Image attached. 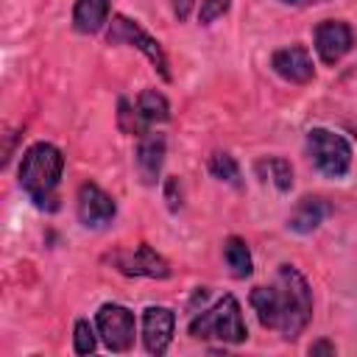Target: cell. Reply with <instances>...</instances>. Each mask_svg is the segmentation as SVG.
Returning <instances> with one entry per match:
<instances>
[{
	"label": "cell",
	"mask_w": 357,
	"mask_h": 357,
	"mask_svg": "<svg viewBox=\"0 0 357 357\" xmlns=\"http://www.w3.org/2000/svg\"><path fill=\"white\" fill-rule=\"evenodd\" d=\"M165 151H167V142H165V134H156V131H145L137 142V153H134V165H137V176L145 187H153L159 181V173H162V162H165Z\"/></svg>",
	"instance_id": "obj_12"
},
{
	"label": "cell",
	"mask_w": 357,
	"mask_h": 357,
	"mask_svg": "<svg viewBox=\"0 0 357 357\" xmlns=\"http://www.w3.org/2000/svg\"><path fill=\"white\" fill-rule=\"evenodd\" d=\"M165 201H167V209L170 212H178L181 209V184L176 176H167L165 178Z\"/></svg>",
	"instance_id": "obj_22"
},
{
	"label": "cell",
	"mask_w": 357,
	"mask_h": 357,
	"mask_svg": "<svg viewBox=\"0 0 357 357\" xmlns=\"http://www.w3.org/2000/svg\"><path fill=\"white\" fill-rule=\"evenodd\" d=\"M326 215H329V204H326L324 198H318V195H304V198L293 206V212H290V218H287V229H293V231H298V234H310V231H315V229L324 223Z\"/></svg>",
	"instance_id": "obj_13"
},
{
	"label": "cell",
	"mask_w": 357,
	"mask_h": 357,
	"mask_svg": "<svg viewBox=\"0 0 357 357\" xmlns=\"http://www.w3.org/2000/svg\"><path fill=\"white\" fill-rule=\"evenodd\" d=\"M170 3H173V14H176L178 22H184V20L190 17L192 6H195V0H170Z\"/></svg>",
	"instance_id": "obj_23"
},
{
	"label": "cell",
	"mask_w": 357,
	"mask_h": 357,
	"mask_svg": "<svg viewBox=\"0 0 357 357\" xmlns=\"http://www.w3.org/2000/svg\"><path fill=\"white\" fill-rule=\"evenodd\" d=\"M209 173H212V178H218V181H226V184H231V187H240L243 181H240V165H237V159L231 156V153H226V151H215L212 156H209Z\"/></svg>",
	"instance_id": "obj_18"
},
{
	"label": "cell",
	"mask_w": 357,
	"mask_h": 357,
	"mask_svg": "<svg viewBox=\"0 0 357 357\" xmlns=\"http://www.w3.org/2000/svg\"><path fill=\"white\" fill-rule=\"evenodd\" d=\"M248 301L259 324L279 332L284 340H296L312 318V290L293 265H279L273 284H257Z\"/></svg>",
	"instance_id": "obj_1"
},
{
	"label": "cell",
	"mask_w": 357,
	"mask_h": 357,
	"mask_svg": "<svg viewBox=\"0 0 357 357\" xmlns=\"http://www.w3.org/2000/svg\"><path fill=\"white\" fill-rule=\"evenodd\" d=\"M337 349H335V343H329V340H315L312 346H310V354H335Z\"/></svg>",
	"instance_id": "obj_24"
},
{
	"label": "cell",
	"mask_w": 357,
	"mask_h": 357,
	"mask_svg": "<svg viewBox=\"0 0 357 357\" xmlns=\"http://www.w3.org/2000/svg\"><path fill=\"white\" fill-rule=\"evenodd\" d=\"M137 112L148 126L170 120V103L159 89H142L139 98H137Z\"/></svg>",
	"instance_id": "obj_17"
},
{
	"label": "cell",
	"mask_w": 357,
	"mask_h": 357,
	"mask_svg": "<svg viewBox=\"0 0 357 357\" xmlns=\"http://www.w3.org/2000/svg\"><path fill=\"white\" fill-rule=\"evenodd\" d=\"M173 329H176V315L167 307H145L142 312V343L145 351L153 357H162L170 343H173Z\"/></svg>",
	"instance_id": "obj_10"
},
{
	"label": "cell",
	"mask_w": 357,
	"mask_h": 357,
	"mask_svg": "<svg viewBox=\"0 0 357 357\" xmlns=\"http://www.w3.org/2000/svg\"><path fill=\"white\" fill-rule=\"evenodd\" d=\"M106 42H109V45H128V47H137V50L151 61V67L162 75V81H173V73H170V61H167L165 47H162L159 39H153L137 20H131V17H126V14H114L112 22H109V31H106Z\"/></svg>",
	"instance_id": "obj_4"
},
{
	"label": "cell",
	"mask_w": 357,
	"mask_h": 357,
	"mask_svg": "<svg viewBox=\"0 0 357 357\" xmlns=\"http://www.w3.org/2000/svg\"><path fill=\"white\" fill-rule=\"evenodd\" d=\"M287 6H315V3H329V0H282Z\"/></svg>",
	"instance_id": "obj_25"
},
{
	"label": "cell",
	"mask_w": 357,
	"mask_h": 357,
	"mask_svg": "<svg viewBox=\"0 0 357 357\" xmlns=\"http://www.w3.org/2000/svg\"><path fill=\"white\" fill-rule=\"evenodd\" d=\"M75 212H78V220L86 226V229H103L106 223L114 220L117 215V204L114 198L100 190L95 181H84L78 187V195H75Z\"/></svg>",
	"instance_id": "obj_8"
},
{
	"label": "cell",
	"mask_w": 357,
	"mask_h": 357,
	"mask_svg": "<svg viewBox=\"0 0 357 357\" xmlns=\"http://www.w3.org/2000/svg\"><path fill=\"white\" fill-rule=\"evenodd\" d=\"M223 262H226V268H229V273L234 279H245L254 271V259H251L248 243L243 237H237V234L223 240Z\"/></svg>",
	"instance_id": "obj_15"
},
{
	"label": "cell",
	"mask_w": 357,
	"mask_h": 357,
	"mask_svg": "<svg viewBox=\"0 0 357 357\" xmlns=\"http://www.w3.org/2000/svg\"><path fill=\"white\" fill-rule=\"evenodd\" d=\"M254 170L262 178H268L279 192H287L293 187V165L284 156H265L254 165Z\"/></svg>",
	"instance_id": "obj_16"
},
{
	"label": "cell",
	"mask_w": 357,
	"mask_h": 357,
	"mask_svg": "<svg viewBox=\"0 0 357 357\" xmlns=\"http://www.w3.org/2000/svg\"><path fill=\"white\" fill-rule=\"evenodd\" d=\"M190 337H195V340H220V343H245L248 340V326L243 321L240 301L231 293H226L209 310H201L190 321Z\"/></svg>",
	"instance_id": "obj_3"
},
{
	"label": "cell",
	"mask_w": 357,
	"mask_h": 357,
	"mask_svg": "<svg viewBox=\"0 0 357 357\" xmlns=\"http://www.w3.org/2000/svg\"><path fill=\"white\" fill-rule=\"evenodd\" d=\"M271 67L279 78L290 81V84H310L312 75H315V67H312V56L304 45H287V47H279L273 50L271 56Z\"/></svg>",
	"instance_id": "obj_11"
},
{
	"label": "cell",
	"mask_w": 357,
	"mask_h": 357,
	"mask_svg": "<svg viewBox=\"0 0 357 357\" xmlns=\"http://www.w3.org/2000/svg\"><path fill=\"white\" fill-rule=\"evenodd\" d=\"M95 329L103 340V346L109 351H128L134 346V332H137V321H134V312L123 304H100V310L95 312Z\"/></svg>",
	"instance_id": "obj_6"
},
{
	"label": "cell",
	"mask_w": 357,
	"mask_h": 357,
	"mask_svg": "<svg viewBox=\"0 0 357 357\" xmlns=\"http://www.w3.org/2000/svg\"><path fill=\"white\" fill-rule=\"evenodd\" d=\"M112 0H75L73 6V28L78 33H98L109 22Z\"/></svg>",
	"instance_id": "obj_14"
},
{
	"label": "cell",
	"mask_w": 357,
	"mask_h": 357,
	"mask_svg": "<svg viewBox=\"0 0 357 357\" xmlns=\"http://www.w3.org/2000/svg\"><path fill=\"white\" fill-rule=\"evenodd\" d=\"M64 173V153L53 142H33L20 162V187L39 206L53 212L59 206L56 187Z\"/></svg>",
	"instance_id": "obj_2"
},
{
	"label": "cell",
	"mask_w": 357,
	"mask_h": 357,
	"mask_svg": "<svg viewBox=\"0 0 357 357\" xmlns=\"http://www.w3.org/2000/svg\"><path fill=\"white\" fill-rule=\"evenodd\" d=\"M95 346H98V340H95L92 324L86 318H78L75 326H73V351L75 354H92Z\"/></svg>",
	"instance_id": "obj_20"
},
{
	"label": "cell",
	"mask_w": 357,
	"mask_h": 357,
	"mask_svg": "<svg viewBox=\"0 0 357 357\" xmlns=\"http://www.w3.org/2000/svg\"><path fill=\"white\" fill-rule=\"evenodd\" d=\"M231 0H201V8H198V22L201 25H212L215 20H220L226 11H229Z\"/></svg>",
	"instance_id": "obj_21"
},
{
	"label": "cell",
	"mask_w": 357,
	"mask_h": 357,
	"mask_svg": "<svg viewBox=\"0 0 357 357\" xmlns=\"http://www.w3.org/2000/svg\"><path fill=\"white\" fill-rule=\"evenodd\" d=\"M117 120H120V128H123L126 134H131V137H142L145 131H151V126L139 117L137 103L131 106L126 98H120V103H117Z\"/></svg>",
	"instance_id": "obj_19"
},
{
	"label": "cell",
	"mask_w": 357,
	"mask_h": 357,
	"mask_svg": "<svg viewBox=\"0 0 357 357\" xmlns=\"http://www.w3.org/2000/svg\"><path fill=\"white\" fill-rule=\"evenodd\" d=\"M307 156L312 167L326 178H343L351 167V145L346 137L329 128H310L307 131Z\"/></svg>",
	"instance_id": "obj_5"
},
{
	"label": "cell",
	"mask_w": 357,
	"mask_h": 357,
	"mask_svg": "<svg viewBox=\"0 0 357 357\" xmlns=\"http://www.w3.org/2000/svg\"><path fill=\"white\" fill-rule=\"evenodd\" d=\"M315 53L324 64H337L354 45V33H351V25L343 22V20H324L315 25Z\"/></svg>",
	"instance_id": "obj_9"
},
{
	"label": "cell",
	"mask_w": 357,
	"mask_h": 357,
	"mask_svg": "<svg viewBox=\"0 0 357 357\" xmlns=\"http://www.w3.org/2000/svg\"><path fill=\"white\" fill-rule=\"evenodd\" d=\"M109 262L126 276H145V279L170 276V262L159 251H153L148 243H139L137 248H128V251H114Z\"/></svg>",
	"instance_id": "obj_7"
}]
</instances>
